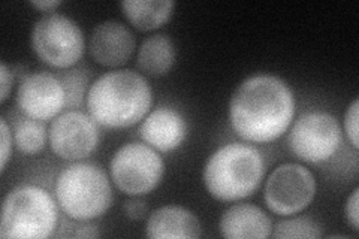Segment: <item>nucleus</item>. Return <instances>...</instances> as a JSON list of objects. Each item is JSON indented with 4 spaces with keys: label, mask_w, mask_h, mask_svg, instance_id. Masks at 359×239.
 Masks as SVG:
<instances>
[{
    "label": "nucleus",
    "mask_w": 359,
    "mask_h": 239,
    "mask_svg": "<svg viewBox=\"0 0 359 239\" xmlns=\"http://www.w3.org/2000/svg\"><path fill=\"white\" fill-rule=\"evenodd\" d=\"M359 118V100L353 99L352 104L347 107L344 112V120H343V129L347 136V141L353 146V150L359 148V126L358 120Z\"/></svg>",
    "instance_id": "nucleus-20"
},
{
    "label": "nucleus",
    "mask_w": 359,
    "mask_h": 239,
    "mask_svg": "<svg viewBox=\"0 0 359 239\" xmlns=\"http://www.w3.org/2000/svg\"><path fill=\"white\" fill-rule=\"evenodd\" d=\"M30 45L45 64L54 69H69L83 59L86 38L74 18L50 13L35 21L30 32Z\"/></svg>",
    "instance_id": "nucleus-6"
},
{
    "label": "nucleus",
    "mask_w": 359,
    "mask_h": 239,
    "mask_svg": "<svg viewBox=\"0 0 359 239\" xmlns=\"http://www.w3.org/2000/svg\"><path fill=\"white\" fill-rule=\"evenodd\" d=\"M0 132H2V163H0V172L5 174L15 144H14V132L9 128L6 118L4 117L0 118Z\"/></svg>",
    "instance_id": "nucleus-21"
},
{
    "label": "nucleus",
    "mask_w": 359,
    "mask_h": 239,
    "mask_svg": "<svg viewBox=\"0 0 359 239\" xmlns=\"http://www.w3.org/2000/svg\"><path fill=\"white\" fill-rule=\"evenodd\" d=\"M273 220L257 205L233 203L222 214L220 235L226 239H265L273 233Z\"/></svg>",
    "instance_id": "nucleus-14"
},
{
    "label": "nucleus",
    "mask_w": 359,
    "mask_h": 239,
    "mask_svg": "<svg viewBox=\"0 0 359 239\" xmlns=\"http://www.w3.org/2000/svg\"><path fill=\"white\" fill-rule=\"evenodd\" d=\"M67 93L60 79L50 72H33L21 79L17 107L27 118L47 121L63 112Z\"/></svg>",
    "instance_id": "nucleus-11"
},
{
    "label": "nucleus",
    "mask_w": 359,
    "mask_h": 239,
    "mask_svg": "<svg viewBox=\"0 0 359 239\" xmlns=\"http://www.w3.org/2000/svg\"><path fill=\"white\" fill-rule=\"evenodd\" d=\"M265 168L264 157L256 146L231 142L219 146L207 158L202 181L212 199L240 202L261 187Z\"/></svg>",
    "instance_id": "nucleus-3"
},
{
    "label": "nucleus",
    "mask_w": 359,
    "mask_h": 239,
    "mask_svg": "<svg viewBox=\"0 0 359 239\" xmlns=\"http://www.w3.org/2000/svg\"><path fill=\"white\" fill-rule=\"evenodd\" d=\"M123 211L128 215V219L133 221H141L149 217V207L147 203L140 198H130L123 205Z\"/></svg>",
    "instance_id": "nucleus-23"
},
{
    "label": "nucleus",
    "mask_w": 359,
    "mask_h": 239,
    "mask_svg": "<svg viewBox=\"0 0 359 239\" xmlns=\"http://www.w3.org/2000/svg\"><path fill=\"white\" fill-rule=\"evenodd\" d=\"M87 114L99 126L128 129L140 124L153 107L149 79L132 69H114L100 75L86 96Z\"/></svg>",
    "instance_id": "nucleus-2"
},
{
    "label": "nucleus",
    "mask_w": 359,
    "mask_h": 239,
    "mask_svg": "<svg viewBox=\"0 0 359 239\" xmlns=\"http://www.w3.org/2000/svg\"><path fill=\"white\" fill-rule=\"evenodd\" d=\"M62 5L60 0H36V2H30V6L35 8L41 13H54L55 8H59Z\"/></svg>",
    "instance_id": "nucleus-25"
},
{
    "label": "nucleus",
    "mask_w": 359,
    "mask_h": 239,
    "mask_svg": "<svg viewBox=\"0 0 359 239\" xmlns=\"http://www.w3.org/2000/svg\"><path fill=\"white\" fill-rule=\"evenodd\" d=\"M297 99L285 79L271 74L247 76L233 90L228 116L235 135L245 142L277 141L295 120Z\"/></svg>",
    "instance_id": "nucleus-1"
},
{
    "label": "nucleus",
    "mask_w": 359,
    "mask_h": 239,
    "mask_svg": "<svg viewBox=\"0 0 359 239\" xmlns=\"http://www.w3.org/2000/svg\"><path fill=\"white\" fill-rule=\"evenodd\" d=\"M322 235L320 224L310 217L285 219L273 227L271 233L277 239H318Z\"/></svg>",
    "instance_id": "nucleus-19"
},
{
    "label": "nucleus",
    "mask_w": 359,
    "mask_h": 239,
    "mask_svg": "<svg viewBox=\"0 0 359 239\" xmlns=\"http://www.w3.org/2000/svg\"><path fill=\"white\" fill-rule=\"evenodd\" d=\"M57 224V200L45 189L33 184H21L5 196L0 238L45 239L54 235Z\"/></svg>",
    "instance_id": "nucleus-5"
},
{
    "label": "nucleus",
    "mask_w": 359,
    "mask_h": 239,
    "mask_svg": "<svg viewBox=\"0 0 359 239\" xmlns=\"http://www.w3.org/2000/svg\"><path fill=\"white\" fill-rule=\"evenodd\" d=\"M344 215L347 223L351 224L355 232L359 231V189H353L351 196L347 198L344 205Z\"/></svg>",
    "instance_id": "nucleus-22"
},
{
    "label": "nucleus",
    "mask_w": 359,
    "mask_h": 239,
    "mask_svg": "<svg viewBox=\"0 0 359 239\" xmlns=\"http://www.w3.org/2000/svg\"><path fill=\"white\" fill-rule=\"evenodd\" d=\"M14 86V74L11 67L2 62L0 63V102L5 104Z\"/></svg>",
    "instance_id": "nucleus-24"
},
{
    "label": "nucleus",
    "mask_w": 359,
    "mask_h": 239,
    "mask_svg": "<svg viewBox=\"0 0 359 239\" xmlns=\"http://www.w3.org/2000/svg\"><path fill=\"white\" fill-rule=\"evenodd\" d=\"M177 60V48L174 41L162 33L144 39L137 53L138 67L149 75L162 76L170 74Z\"/></svg>",
    "instance_id": "nucleus-17"
},
{
    "label": "nucleus",
    "mask_w": 359,
    "mask_h": 239,
    "mask_svg": "<svg viewBox=\"0 0 359 239\" xmlns=\"http://www.w3.org/2000/svg\"><path fill=\"white\" fill-rule=\"evenodd\" d=\"M186 117L172 107H157L140 123V138L159 153H172L187 138Z\"/></svg>",
    "instance_id": "nucleus-13"
},
{
    "label": "nucleus",
    "mask_w": 359,
    "mask_h": 239,
    "mask_svg": "<svg viewBox=\"0 0 359 239\" xmlns=\"http://www.w3.org/2000/svg\"><path fill=\"white\" fill-rule=\"evenodd\" d=\"M137 38L133 32L118 20L100 21L92 32L88 51L93 60L105 67L125 66L135 54Z\"/></svg>",
    "instance_id": "nucleus-12"
},
{
    "label": "nucleus",
    "mask_w": 359,
    "mask_h": 239,
    "mask_svg": "<svg viewBox=\"0 0 359 239\" xmlns=\"http://www.w3.org/2000/svg\"><path fill=\"white\" fill-rule=\"evenodd\" d=\"M100 142L99 124L83 111H67L55 117L48 129V145L62 161L81 162Z\"/></svg>",
    "instance_id": "nucleus-10"
},
{
    "label": "nucleus",
    "mask_w": 359,
    "mask_h": 239,
    "mask_svg": "<svg viewBox=\"0 0 359 239\" xmlns=\"http://www.w3.org/2000/svg\"><path fill=\"white\" fill-rule=\"evenodd\" d=\"M145 235L151 239H198L202 236V224L194 211L165 205L149 214Z\"/></svg>",
    "instance_id": "nucleus-15"
},
{
    "label": "nucleus",
    "mask_w": 359,
    "mask_h": 239,
    "mask_svg": "<svg viewBox=\"0 0 359 239\" xmlns=\"http://www.w3.org/2000/svg\"><path fill=\"white\" fill-rule=\"evenodd\" d=\"M123 15L129 25L140 32H153L171 20L174 0H125L120 4Z\"/></svg>",
    "instance_id": "nucleus-16"
},
{
    "label": "nucleus",
    "mask_w": 359,
    "mask_h": 239,
    "mask_svg": "<svg viewBox=\"0 0 359 239\" xmlns=\"http://www.w3.org/2000/svg\"><path fill=\"white\" fill-rule=\"evenodd\" d=\"M48 142V130L39 120L25 118L14 129V144L18 151L26 156H35L43 151Z\"/></svg>",
    "instance_id": "nucleus-18"
},
{
    "label": "nucleus",
    "mask_w": 359,
    "mask_h": 239,
    "mask_svg": "<svg viewBox=\"0 0 359 239\" xmlns=\"http://www.w3.org/2000/svg\"><path fill=\"white\" fill-rule=\"evenodd\" d=\"M54 198L71 220L90 223L112 207V179L104 168L90 162H72L55 178Z\"/></svg>",
    "instance_id": "nucleus-4"
},
{
    "label": "nucleus",
    "mask_w": 359,
    "mask_h": 239,
    "mask_svg": "<svg viewBox=\"0 0 359 239\" xmlns=\"http://www.w3.org/2000/svg\"><path fill=\"white\" fill-rule=\"evenodd\" d=\"M343 141L341 126L332 114L309 111L294 120L287 130V146L301 162L323 163L335 156Z\"/></svg>",
    "instance_id": "nucleus-8"
},
{
    "label": "nucleus",
    "mask_w": 359,
    "mask_h": 239,
    "mask_svg": "<svg viewBox=\"0 0 359 239\" xmlns=\"http://www.w3.org/2000/svg\"><path fill=\"white\" fill-rule=\"evenodd\" d=\"M166 172L163 157L144 142H128L117 148L109 162V177L130 198L149 195L161 186Z\"/></svg>",
    "instance_id": "nucleus-7"
},
{
    "label": "nucleus",
    "mask_w": 359,
    "mask_h": 239,
    "mask_svg": "<svg viewBox=\"0 0 359 239\" xmlns=\"http://www.w3.org/2000/svg\"><path fill=\"white\" fill-rule=\"evenodd\" d=\"M318 193L316 177L299 163L277 166L265 181L264 200L276 215H295L306 211Z\"/></svg>",
    "instance_id": "nucleus-9"
}]
</instances>
